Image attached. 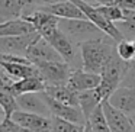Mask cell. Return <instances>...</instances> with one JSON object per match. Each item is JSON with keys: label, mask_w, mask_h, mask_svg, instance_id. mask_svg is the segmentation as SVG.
<instances>
[{"label": "cell", "mask_w": 135, "mask_h": 132, "mask_svg": "<svg viewBox=\"0 0 135 132\" xmlns=\"http://www.w3.org/2000/svg\"><path fill=\"white\" fill-rule=\"evenodd\" d=\"M81 55V68L89 73L100 74L105 65L116 54V42L109 36L90 39L79 44Z\"/></svg>", "instance_id": "6da1fadb"}, {"label": "cell", "mask_w": 135, "mask_h": 132, "mask_svg": "<svg viewBox=\"0 0 135 132\" xmlns=\"http://www.w3.org/2000/svg\"><path fill=\"white\" fill-rule=\"evenodd\" d=\"M126 67H128V62L120 60L118 54H115L110 61L105 65V68L100 73V84L96 87L103 100H106L120 86Z\"/></svg>", "instance_id": "7a4b0ae2"}, {"label": "cell", "mask_w": 135, "mask_h": 132, "mask_svg": "<svg viewBox=\"0 0 135 132\" xmlns=\"http://www.w3.org/2000/svg\"><path fill=\"white\" fill-rule=\"evenodd\" d=\"M58 28L77 45L84 41L106 36L87 19H58Z\"/></svg>", "instance_id": "3957f363"}, {"label": "cell", "mask_w": 135, "mask_h": 132, "mask_svg": "<svg viewBox=\"0 0 135 132\" xmlns=\"http://www.w3.org/2000/svg\"><path fill=\"white\" fill-rule=\"evenodd\" d=\"M47 41L54 47V50L60 54L62 61L67 62L73 70L81 68V55H80V48L76 42H73L61 29H55Z\"/></svg>", "instance_id": "277c9868"}, {"label": "cell", "mask_w": 135, "mask_h": 132, "mask_svg": "<svg viewBox=\"0 0 135 132\" xmlns=\"http://www.w3.org/2000/svg\"><path fill=\"white\" fill-rule=\"evenodd\" d=\"M73 2L80 7V10L84 13L86 19L90 21L94 26L99 28L106 36H109L110 39H113L115 42H120L122 39H125L123 35H122V32L119 31V28L116 26V23L108 21V19L97 10L96 6L87 3V2H83V0H73Z\"/></svg>", "instance_id": "5b68a950"}, {"label": "cell", "mask_w": 135, "mask_h": 132, "mask_svg": "<svg viewBox=\"0 0 135 132\" xmlns=\"http://www.w3.org/2000/svg\"><path fill=\"white\" fill-rule=\"evenodd\" d=\"M39 76L47 86H65L68 83L73 68L64 61H51V62H38L35 64Z\"/></svg>", "instance_id": "8992f818"}, {"label": "cell", "mask_w": 135, "mask_h": 132, "mask_svg": "<svg viewBox=\"0 0 135 132\" xmlns=\"http://www.w3.org/2000/svg\"><path fill=\"white\" fill-rule=\"evenodd\" d=\"M36 9L32 0H0V23L25 18Z\"/></svg>", "instance_id": "52a82bcc"}, {"label": "cell", "mask_w": 135, "mask_h": 132, "mask_svg": "<svg viewBox=\"0 0 135 132\" xmlns=\"http://www.w3.org/2000/svg\"><path fill=\"white\" fill-rule=\"evenodd\" d=\"M42 96H44L45 103H47L48 109H50L51 116L60 118V119L68 120V122L79 123V125H86V118L80 107H77V106H68V105H64V103L57 102L52 97L48 96L45 91H42Z\"/></svg>", "instance_id": "ba28073f"}, {"label": "cell", "mask_w": 135, "mask_h": 132, "mask_svg": "<svg viewBox=\"0 0 135 132\" xmlns=\"http://www.w3.org/2000/svg\"><path fill=\"white\" fill-rule=\"evenodd\" d=\"M39 36L41 35L35 31V32L25 33V35L0 38V54H10V55L25 57L28 48H29Z\"/></svg>", "instance_id": "9c48e42d"}, {"label": "cell", "mask_w": 135, "mask_h": 132, "mask_svg": "<svg viewBox=\"0 0 135 132\" xmlns=\"http://www.w3.org/2000/svg\"><path fill=\"white\" fill-rule=\"evenodd\" d=\"M25 57H26L33 65L38 64V62L62 61V58L60 57V54L54 50V47L47 41V39L42 38V36H39V38L28 48Z\"/></svg>", "instance_id": "30bf717a"}, {"label": "cell", "mask_w": 135, "mask_h": 132, "mask_svg": "<svg viewBox=\"0 0 135 132\" xmlns=\"http://www.w3.org/2000/svg\"><path fill=\"white\" fill-rule=\"evenodd\" d=\"M10 119L15 120L19 126L26 128L32 132H51V116L16 110Z\"/></svg>", "instance_id": "8fae6325"}, {"label": "cell", "mask_w": 135, "mask_h": 132, "mask_svg": "<svg viewBox=\"0 0 135 132\" xmlns=\"http://www.w3.org/2000/svg\"><path fill=\"white\" fill-rule=\"evenodd\" d=\"M102 107H103V113L106 116L110 132H135L132 120L128 115L115 109L108 100L102 102Z\"/></svg>", "instance_id": "7c38bea8"}, {"label": "cell", "mask_w": 135, "mask_h": 132, "mask_svg": "<svg viewBox=\"0 0 135 132\" xmlns=\"http://www.w3.org/2000/svg\"><path fill=\"white\" fill-rule=\"evenodd\" d=\"M25 21H28L35 31L42 36L44 39H47L55 29H58V18L52 16L51 13H47L41 9H36L35 12H32L31 15L25 16Z\"/></svg>", "instance_id": "4fadbf2b"}, {"label": "cell", "mask_w": 135, "mask_h": 132, "mask_svg": "<svg viewBox=\"0 0 135 132\" xmlns=\"http://www.w3.org/2000/svg\"><path fill=\"white\" fill-rule=\"evenodd\" d=\"M16 103H18V110L42 115V116H51L50 109H48L45 99L42 96V91L19 94V96H16Z\"/></svg>", "instance_id": "5bb4252c"}, {"label": "cell", "mask_w": 135, "mask_h": 132, "mask_svg": "<svg viewBox=\"0 0 135 132\" xmlns=\"http://www.w3.org/2000/svg\"><path fill=\"white\" fill-rule=\"evenodd\" d=\"M106 100H108L115 109L123 112V113L128 115L129 118L135 113V90L134 89L119 86Z\"/></svg>", "instance_id": "9a60e30c"}, {"label": "cell", "mask_w": 135, "mask_h": 132, "mask_svg": "<svg viewBox=\"0 0 135 132\" xmlns=\"http://www.w3.org/2000/svg\"><path fill=\"white\" fill-rule=\"evenodd\" d=\"M100 84V74H94V73H89L84 71L83 68H77L73 70L70 74L67 86L71 90L81 93L86 90H93Z\"/></svg>", "instance_id": "2e32d148"}, {"label": "cell", "mask_w": 135, "mask_h": 132, "mask_svg": "<svg viewBox=\"0 0 135 132\" xmlns=\"http://www.w3.org/2000/svg\"><path fill=\"white\" fill-rule=\"evenodd\" d=\"M39 9L47 13H51L58 19H86L84 13L80 10V7L73 0H61V2L48 4V6H42Z\"/></svg>", "instance_id": "e0dca14e"}, {"label": "cell", "mask_w": 135, "mask_h": 132, "mask_svg": "<svg viewBox=\"0 0 135 132\" xmlns=\"http://www.w3.org/2000/svg\"><path fill=\"white\" fill-rule=\"evenodd\" d=\"M45 87H47V84L38 74V76H31L22 80H16L12 86V93L13 96H19V94L25 93H39V91H44Z\"/></svg>", "instance_id": "ac0fdd59"}, {"label": "cell", "mask_w": 135, "mask_h": 132, "mask_svg": "<svg viewBox=\"0 0 135 132\" xmlns=\"http://www.w3.org/2000/svg\"><path fill=\"white\" fill-rule=\"evenodd\" d=\"M44 91L50 97H52L54 100H57V102L79 107V93L71 90L67 84L65 86H47Z\"/></svg>", "instance_id": "d6986e66"}, {"label": "cell", "mask_w": 135, "mask_h": 132, "mask_svg": "<svg viewBox=\"0 0 135 132\" xmlns=\"http://www.w3.org/2000/svg\"><path fill=\"white\" fill-rule=\"evenodd\" d=\"M35 32V28L25 21L23 18L13 19V21L2 22L0 23V38H7V36H18L25 35V33Z\"/></svg>", "instance_id": "ffe728a7"}, {"label": "cell", "mask_w": 135, "mask_h": 132, "mask_svg": "<svg viewBox=\"0 0 135 132\" xmlns=\"http://www.w3.org/2000/svg\"><path fill=\"white\" fill-rule=\"evenodd\" d=\"M0 65L4 68L7 74L13 80H22L31 76H38L39 71L33 64H22V62H7L0 61Z\"/></svg>", "instance_id": "44dd1931"}, {"label": "cell", "mask_w": 135, "mask_h": 132, "mask_svg": "<svg viewBox=\"0 0 135 132\" xmlns=\"http://www.w3.org/2000/svg\"><path fill=\"white\" fill-rule=\"evenodd\" d=\"M103 102L100 93L97 91V89H93V90H86L79 93V107L81 109L84 118L87 119L89 115Z\"/></svg>", "instance_id": "7402d4cb"}, {"label": "cell", "mask_w": 135, "mask_h": 132, "mask_svg": "<svg viewBox=\"0 0 135 132\" xmlns=\"http://www.w3.org/2000/svg\"><path fill=\"white\" fill-rule=\"evenodd\" d=\"M86 123L90 126L91 132H110L108 120H106V116L103 113L102 103L89 115V118L86 119Z\"/></svg>", "instance_id": "603a6c76"}, {"label": "cell", "mask_w": 135, "mask_h": 132, "mask_svg": "<svg viewBox=\"0 0 135 132\" xmlns=\"http://www.w3.org/2000/svg\"><path fill=\"white\" fill-rule=\"evenodd\" d=\"M0 107L4 113V118H12V115L18 110L16 96H13L12 91L4 87H0Z\"/></svg>", "instance_id": "cb8c5ba5"}, {"label": "cell", "mask_w": 135, "mask_h": 132, "mask_svg": "<svg viewBox=\"0 0 135 132\" xmlns=\"http://www.w3.org/2000/svg\"><path fill=\"white\" fill-rule=\"evenodd\" d=\"M51 132H84V125L51 116Z\"/></svg>", "instance_id": "d4e9b609"}, {"label": "cell", "mask_w": 135, "mask_h": 132, "mask_svg": "<svg viewBox=\"0 0 135 132\" xmlns=\"http://www.w3.org/2000/svg\"><path fill=\"white\" fill-rule=\"evenodd\" d=\"M116 54L126 62L135 61V39H122L116 42Z\"/></svg>", "instance_id": "484cf974"}, {"label": "cell", "mask_w": 135, "mask_h": 132, "mask_svg": "<svg viewBox=\"0 0 135 132\" xmlns=\"http://www.w3.org/2000/svg\"><path fill=\"white\" fill-rule=\"evenodd\" d=\"M116 26L119 28V31L122 32L125 39H135V15L128 21L119 22Z\"/></svg>", "instance_id": "4316f807"}, {"label": "cell", "mask_w": 135, "mask_h": 132, "mask_svg": "<svg viewBox=\"0 0 135 132\" xmlns=\"http://www.w3.org/2000/svg\"><path fill=\"white\" fill-rule=\"evenodd\" d=\"M120 86L134 89V90H135V61L128 62V67H126L125 76H123V79H122Z\"/></svg>", "instance_id": "83f0119b"}, {"label": "cell", "mask_w": 135, "mask_h": 132, "mask_svg": "<svg viewBox=\"0 0 135 132\" xmlns=\"http://www.w3.org/2000/svg\"><path fill=\"white\" fill-rule=\"evenodd\" d=\"M100 4H112V6H118L120 9L135 12V0H99L97 6H100Z\"/></svg>", "instance_id": "f1b7e54d"}, {"label": "cell", "mask_w": 135, "mask_h": 132, "mask_svg": "<svg viewBox=\"0 0 135 132\" xmlns=\"http://www.w3.org/2000/svg\"><path fill=\"white\" fill-rule=\"evenodd\" d=\"M0 132H21V126L10 118H3L0 122Z\"/></svg>", "instance_id": "f546056e"}, {"label": "cell", "mask_w": 135, "mask_h": 132, "mask_svg": "<svg viewBox=\"0 0 135 132\" xmlns=\"http://www.w3.org/2000/svg\"><path fill=\"white\" fill-rule=\"evenodd\" d=\"M15 81L16 80H13L12 77L4 71V68L0 65V87H4V89H7V90L12 91V86H13Z\"/></svg>", "instance_id": "4dcf8cb0"}, {"label": "cell", "mask_w": 135, "mask_h": 132, "mask_svg": "<svg viewBox=\"0 0 135 132\" xmlns=\"http://www.w3.org/2000/svg\"><path fill=\"white\" fill-rule=\"evenodd\" d=\"M83 2H87V3L93 4V6H97V4H99V0H83Z\"/></svg>", "instance_id": "1f68e13d"}, {"label": "cell", "mask_w": 135, "mask_h": 132, "mask_svg": "<svg viewBox=\"0 0 135 132\" xmlns=\"http://www.w3.org/2000/svg\"><path fill=\"white\" fill-rule=\"evenodd\" d=\"M84 132H91V129H90V126L87 125V123H86L84 125Z\"/></svg>", "instance_id": "d6a6232c"}, {"label": "cell", "mask_w": 135, "mask_h": 132, "mask_svg": "<svg viewBox=\"0 0 135 132\" xmlns=\"http://www.w3.org/2000/svg\"><path fill=\"white\" fill-rule=\"evenodd\" d=\"M131 120H132V125H134V129H135V113L131 116Z\"/></svg>", "instance_id": "836d02e7"}, {"label": "cell", "mask_w": 135, "mask_h": 132, "mask_svg": "<svg viewBox=\"0 0 135 132\" xmlns=\"http://www.w3.org/2000/svg\"><path fill=\"white\" fill-rule=\"evenodd\" d=\"M21 132H32V131H29V129H26V128H22V126H21Z\"/></svg>", "instance_id": "e575fe53"}, {"label": "cell", "mask_w": 135, "mask_h": 132, "mask_svg": "<svg viewBox=\"0 0 135 132\" xmlns=\"http://www.w3.org/2000/svg\"><path fill=\"white\" fill-rule=\"evenodd\" d=\"M3 118H4V115L2 113V115H0V122H2V119H3Z\"/></svg>", "instance_id": "d590c367"}, {"label": "cell", "mask_w": 135, "mask_h": 132, "mask_svg": "<svg viewBox=\"0 0 135 132\" xmlns=\"http://www.w3.org/2000/svg\"><path fill=\"white\" fill-rule=\"evenodd\" d=\"M2 113H3V110H2V107H0V115H2ZM4 115V113H3Z\"/></svg>", "instance_id": "8d00e7d4"}]
</instances>
